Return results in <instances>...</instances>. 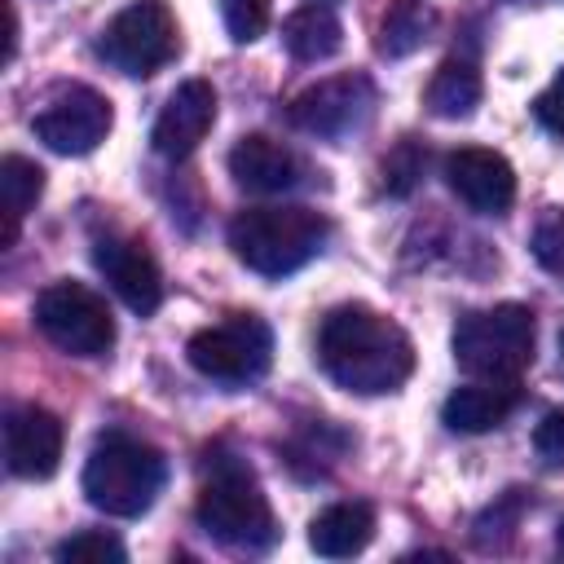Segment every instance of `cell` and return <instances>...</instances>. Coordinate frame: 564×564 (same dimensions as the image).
Here are the masks:
<instances>
[{
	"instance_id": "e0dca14e",
	"label": "cell",
	"mask_w": 564,
	"mask_h": 564,
	"mask_svg": "<svg viewBox=\"0 0 564 564\" xmlns=\"http://www.w3.org/2000/svg\"><path fill=\"white\" fill-rule=\"evenodd\" d=\"M375 538V511L366 502H335L308 524V546L326 560H348Z\"/></svg>"
},
{
	"instance_id": "d4e9b609",
	"label": "cell",
	"mask_w": 564,
	"mask_h": 564,
	"mask_svg": "<svg viewBox=\"0 0 564 564\" xmlns=\"http://www.w3.org/2000/svg\"><path fill=\"white\" fill-rule=\"evenodd\" d=\"M220 13L234 44H251L269 26V0H220Z\"/></svg>"
},
{
	"instance_id": "484cf974",
	"label": "cell",
	"mask_w": 564,
	"mask_h": 564,
	"mask_svg": "<svg viewBox=\"0 0 564 564\" xmlns=\"http://www.w3.org/2000/svg\"><path fill=\"white\" fill-rule=\"evenodd\" d=\"M423 163H427V154H423L414 141H401V145L383 159V189H388V194H410V189L419 185V176H423Z\"/></svg>"
},
{
	"instance_id": "7402d4cb",
	"label": "cell",
	"mask_w": 564,
	"mask_h": 564,
	"mask_svg": "<svg viewBox=\"0 0 564 564\" xmlns=\"http://www.w3.org/2000/svg\"><path fill=\"white\" fill-rule=\"evenodd\" d=\"M62 564H123V542L115 538V533H106V529H79V533H70L66 542H57V551H53Z\"/></svg>"
},
{
	"instance_id": "9c48e42d",
	"label": "cell",
	"mask_w": 564,
	"mask_h": 564,
	"mask_svg": "<svg viewBox=\"0 0 564 564\" xmlns=\"http://www.w3.org/2000/svg\"><path fill=\"white\" fill-rule=\"evenodd\" d=\"M375 110V84L366 75H330L313 88H304L291 106L286 119L322 141H339L348 132H357Z\"/></svg>"
},
{
	"instance_id": "83f0119b",
	"label": "cell",
	"mask_w": 564,
	"mask_h": 564,
	"mask_svg": "<svg viewBox=\"0 0 564 564\" xmlns=\"http://www.w3.org/2000/svg\"><path fill=\"white\" fill-rule=\"evenodd\" d=\"M533 119H538L546 132L564 137V70H555V79L533 97Z\"/></svg>"
},
{
	"instance_id": "7c38bea8",
	"label": "cell",
	"mask_w": 564,
	"mask_h": 564,
	"mask_svg": "<svg viewBox=\"0 0 564 564\" xmlns=\"http://www.w3.org/2000/svg\"><path fill=\"white\" fill-rule=\"evenodd\" d=\"M445 185L467 203L476 216H502L516 203V172L498 150L463 145L445 154Z\"/></svg>"
},
{
	"instance_id": "5bb4252c",
	"label": "cell",
	"mask_w": 564,
	"mask_h": 564,
	"mask_svg": "<svg viewBox=\"0 0 564 564\" xmlns=\"http://www.w3.org/2000/svg\"><path fill=\"white\" fill-rule=\"evenodd\" d=\"M212 123H216V88L207 79H185L159 110L150 145L163 159H185L198 150V141L212 132Z\"/></svg>"
},
{
	"instance_id": "f546056e",
	"label": "cell",
	"mask_w": 564,
	"mask_h": 564,
	"mask_svg": "<svg viewBox=\"0 0 564 564\" xmlns=\"http://www.w3.org/2000/svg\"><path fill=\"white\" fill-rule=\"evenodd\" d=\"M555 542H560V551H564V524H560V538H555Z\"/></svg>"
},
{
	"instance_id": "8fae6325",
	"label": "cell",
	"mask_w": 564,
	"mask_h": 564,
	"mask_svg": "<svg viewBox=\"0 0 564 564\" xmlns=\"http://www.w3.org/2000/svg\"><path fill=\"white\" fill-rule=\"evenodd\" d=\"M93 264L101 269V278L110 282V291L132 313L150 317L163 304V273H159V260L150 256V247L141 238H119V234L97 238Z\"/></svg>"
},
{
	"instance_id": "7a4b0ae2",
	"label": "cell",
	"mask_w": 564,
	"mask_h": 564,
	"mask_svg": "<svg viewBox=\"0 0 564 564\" xmlns=\"http://www.w3.org/2000/svg\"><path fill=\"white\" fill-rule=\"evenodd\" d=\"M194 516L229 551L256 555L278 542V520H273V507H269L256 471L229 454H212Z\"/></svg>"
},
{
	"instance_id": "2e32d148",
	"label": "cell",
	"mask_w": 564,
	"mask_h": 564,
	"mask_svg": "<svg viewBox=\"0 0 564 564\" xmlns=\"http://www.w3.org/2000/svg\"><path fill=\"white\" fill-rule=\"evenodd\" d=\"M520 405V388L516 379H480V383H467V388H454L441 405V419L449 432H489L498 427L511 410Z\"/></svg>"
},
{
	"instance_id": "603a6c76",
	"label": "cell",
	"mask_w": 564,
	"mask_h": 564,
	"mask_svg": "<svg viewBox=\"0 0 564 564\" xmlns=\"http://www.w3.org/2000/svg\"><path fill=\"white\" fill-rule=\"evenodd\" d=\"M520 511H524V494H520V489L502 494V498L476 520V546H480V551H502L507 538H511L516 524H520Z\"/></svg>"
},
{
	"instance_id": "277c9868",
	"label": "cell",
	"mask_w": 564,
	"mask_h": 564,
	"mask_svg": "<svg viewBox=\"0 0 564 564\" xmlns=\"http://www.w3.org/2000/svg\"><path fill=\"white\" fill-rule=\"evenodd\" d=\"M163 454L128 432H106L84 463V494L97 511L132 520L145 516L163 489Z\"/></svg>"
},
{
	"instance_id": "4fadbf2b",
	"label": "cell",
	"mask_w": 564,
	"mask_h": 564,
	"mask_svg": "<svg viewBox=\"0 0 564 564\" xmlns=\"http://www.w3.org/2000/svg\"><path fill=\"white\" fill-rule=\"evenodd\" d=\"M4 458L22 480H48L62 463V419L44 405H13L4 419Z\"/></svg>"
},
{
	"instance_id": "cb8c5ba5",
	"label": "cell",
	"mask_w": 564,
	"mask_h": 564,
	"mask_svg": "<svg viewBox=\"0 0 564 564\" xmlns=\"http://www.w3.org/2000/svg\"><path fill=\"white\" fill-rule=\"evenodd\" d=\"M533 260L564 286V207H551L533 229Z\"/></svg>"
},
{
	"instance_id": "ba28073f",
	"label": "cell",
	"mask_w": 564,
	"mask_h": 564,
	"mask_svg": "<svg viewBox=\"0 0 564 564\" xmlns=\"http://www.w3.org/2000/svg\"><path fill=\"white\" fill-rule=\"evenodd\" d=\"M97 53L123 75H154L176 57V18L163 0H132L97 35Z\"/></svg>"
},
{
	"instance_id": "52a82bcc",
	"label": "cell",
	"mask_w": 564,
	"mask_h": 564,
	"mask_svg": "<svg viewBox=\"0 0 564 564\" xmlns=\"http://www.w3.org/2000/svg\"><path fill=\"white\" fill-rule=\"evenodd\" d=\"M35 326L70 357H106L115 344V317L106 300L84 282H53L35 300Z\"/></svg>"
},
{
	"instance_id": "5b68a950",
	"label": "cell",
	"mask_w": 564,
	"mask_h": 564,
	"mask_svg": "<svg viewBox=\"0 0 564 564\" xmlns=\"http://www.w3.org/2000/svg\"><path fill=\"white\" fill-rule=\"evenodd\" d=\"M533 313L524 304H494L458 317L454 361L476 379H520L533 361Z\"/></svg>"
},
{
	"instance_id": "ac0fdd59",
	"label": "cell",
	"mask_w": 564,
	"mask_h": 564,
	"mask_svg": "<svg viewBox=\"0 0 564 564\" xmlns=\"http://www.w3.org/2000/svg\"><path fill=\"white\" fill-rule=\"evenodd\" d=\"M282 44L295 62H326L344 44V26L326 4H304L282 22Z\"/></svg>"
},
{
	"instance_id": "8992f818",
	"label": "cell",
	"mask_w": 564,
	"mask_h": 564,
	"mask_svg": "<svg viewBox=\"0 0 564 564\" xmlns=\"http://www.w3.org/2000/svg\"><path fill=\"white\" fill-rule=\"evenodd\" d=\"M185 357L198 375H207L216 383H229V388H242V383H256L269 370L273 330L251 313H234L229 322H216V326H203L198 335H189Z\"/></svg>"
},
{
	"instance_id": "44dd1931",
	"label": "cell",
	"mask_w": 564,
	"mask_h": 564,
	"mask_svg": "<svg viewBox=\"0 0 564 564\" xmlns=\"http://www.w3.org/2000/svg\"><path fill=\"white\" fill-rule=\"evenodd\" d=\"M0 194H4V234H0V247H13L18 242V229L26 220V212L35 207V198L44 194V172L40 163L22 159V154H4L0 163Z\"/></svg>"
},
{
	"instance_id": "30bf717a",
	"label": "cell",
	"mask_w": 564,
	"mask_h": 564,
	"mask_svg": "<svg viewBox=\"0 0 564 564\" xmlns=\"http://www.w3.org/2000/svg\"><path fill=\"white\" fill-rule=\"evenodd\" d=\"M110 123H115V110L97 88L66 84L35 115V137L57 154H93L110 137Z\"/></svg>"
},
{
	"instance_id": "9a60e30c",
	"label": "cell",
	"mask_w": 564,
	"mask_h": 564,
	"mask_svg": "<svg viewBox=\"0 0 564 564\" xmlns=\"http://www.w3.org/2000/svg\"><path fill=\"white\" fill-rule=\"evenodd\" d=\"M229 176L251 194H286L304 181V159L286 141L251 132L229 150Z\"/></svg>"
},
{
	"instance_id": "ffe728a7",
	"label": "cell",
	"mask_w": 564,
	"mask_h": 564,
	"mask_svg": "<svg viewBox=\"0 0 564 564\" xmlns=\"http://www.w3.org/2000/svg\"><path fill=\"white\" fill-rule=\"evenodd\" d=\"M427 110L436 119H467L476 106H480V70L463 57H449L436 66L427 93H423Z\"/></svg>"
},
{
	"instance_id": "3957f363",
	"label": "cell",
	"mask_w": 564,
	"mask_h": 564,
	"mask_svg": "<svg viewBox=\"0 0 564 564\" xmlns=\"http://www.w3.org/2000/svg\"><path fill=\"white\" fill-rule=\"evenodd\" d=\"M330 238V225L313 207H247L229 220L234 256L260 278H286L304 269Z\"/></svg>"
},
{
	"instance_id": "4316f807",
	"label": "cell",
	"mask_w": 564,
	"mask_h": 564,
	"mask_svg": "<svg viewBox=\"0 0 564 564\" xmlns=\"http://www.w3.org/2000/svg\"><path fill=\"white\" fill-rule=\"evenodd\" d=\"M533 449H538L542 467H551V471L564 467V405H555V410H546V414L538 419V427H533Z\"/></svg>"
},
{
	"instance_id": "d6986e66",
	"label": "cell",
	"mask_w": 564,
	"mask_h": 564,
	"mask_svg": "<svg viewBox=\"0 0 564 564\" xmlns=\"http://www.w3.org/2000/svg\"><path fill=\"white\" fill-rule=\"evenodd\" d=\"M436 4L432 0H392L379 18V53L383 57H410L423 48L436 31Z\"/></svg>"
},
{
	"instance_id": "f1b7e54d",
	"label": "cell",
	"mask_w": 564,
	"mask_h": 564,
	"mask_svg": "<svg viewBox=\"0 0 564 564\" xmlns=\"http://www.w3.org/2000/svg\"><path fill=\"white\" fill-rule=\"evenodd\" d=\"M560 366H564V330H560Z\"/></svg>"
},
{
	"instance_id": "6da1fadb",
	"label": "cell",
	"mask_w": 564,
	"mask_h": 564,
	"mask_svg": "<svg viewBox=\"0 0 564 564\" xmlns=\"http://www.w3.org/2000/svg\"><path fill=\"white\" fill-rule=\"evenodd\" d=\"M317 361L344 392L383 397L410 379L414 344L392 317L375 313L370 304H339L322 317Z\"/></svg>"
}]
</instances>
